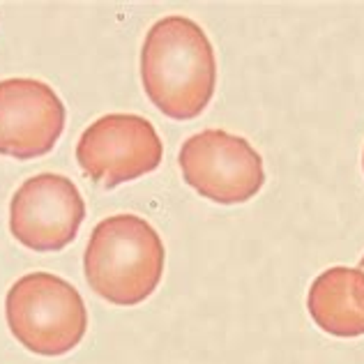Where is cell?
<instances>
[{
  "instance_id": "9c48e42d",
  "label": "cell",
  "mask_w": 364,
  "mask_h": 364,
  "mask_svg": "<svg viewBox=\"0 0 364 364\" xmlns=\"http://www.w3.org/2000/svg\"><path fill=\"white\" fill-rule=\"evenodd\" d=\"M360 270L364 272V256H362V261H360Z\"/></svg>"
},
{
  "instance_id": "ba28073f",
  "label": "cell",
  "mask_w": 364,
  "mask_h": 364,
  "mask_svg": "<svg viewBox=\"0 0 364 364\" xmlns=\"http://www.w3.org/2000/svg\"><path fill=\"white\" fill-rule=\"evenodd\" d=\"M306 309L323 332L341 339L364 334V272L360 267H330L314 279Z\"/></svg>"
},
{
  "instance_id": "277c9868",
  "label": "cell",
  "mask_w": 364,
  "mask_h": 364,
  "mask_svg": "<svg viewBox=\"0 0 364 364\" xmlns=\"http://www.w3.org/2000/svg\"><path fill=\"white\" fill-rule=\"evenodd\" d=\"M178 161L187 185L219 205L247 203L265 185L263 157L247 139L224 129H203L189 136Z\"/></svg>"
},
{
  "instance_id": "5b68a950",
  "label": "cell",
  "mask_w": 364,
  "mask_h": 364,
  "mask_svg": "<svg viewBox=\"0 0 364 364\" xmlns=\"http://www.w3.org/2000/svg\"><path fill=\"white\" fill-rule=\"evenodd\" d=\"M164 146L152 122L136 113H109L85 127L76 143V161L97 185L113 189L152 173Z\"/></svg>"
},
{
  "instance_id": "8992f818",
  "label": "cell",
  "mask_w": 364,
  "mask_h": 364,
  "mask_svg": "<svg viewBox=\"0 0 364 364\" xmlns=\"http://www.w3.org/2000/svg\"><path fill=\"white\" fill-rule=\"evenodd\" d=\"M85 219L79 187L60 173L28 178L9 200V233L31 252H63Z\"/></svg>"
},
{
  "instance_id": "3957f363",
  "label": "cell",
  "mask_w": 364,
  "mask_h": 364,
  "mask_svg": "<svg viewBox=\"0 0 364 364\" xmlns=\"http://www.w3.org/2000/svg\"><path fill=\"white\" fill-rule=\"evenodd\" d=\"M12 337L42 358L74 350L88 332V309L74 286L51 272H31L12 284L5 298Z\"/></svg>"
},
{
  "instance_id": "6da1fadb",
  "label": "cell",
  "mask_w": 364,
  "mask_h": 364,
  "mask_svg": "<svg viewBox=\"0 0 364 364\" xmlns=\"http://www.w3.org/2000/svg\"><path fill=\"white\" fill-rule=\"evenodd\" d=\"M141 83L148 100L171 120H194L217 88V58L205 31L189 16H164L146 35Z\"/></svg>"
},
{
  "instance_id": "7a4b0ae2",
  "label": "cell",
  "mask_w": 364,
  "mask_h": 364,
  "mask_svg": "<svg viewBox=\"0 0 364 364\" xmlns=\"http://www.w3.org/2000/svg\"><path fill=\"white\" fill-rule=\"evenodd\" d=\"M166 249L159 233L136 215H113L92 228L83 254L88 286L116 306L146 302L164 277Z\"/></svg>"
},
{
  "instance_id": "52a82bcc",
  "label": "cell",
  "mask_w": 364,
  "mask_h": 364,
  "mask_svg": "<svg viewBox=\"0 0 364 364\" xmlns=\"http://www.w3.org/2000/svg\"><path fill=\"white\" fill-rule=\"evenodd\" d=\"M65 104L37 79L0 81V155L37 159L55 148L65 129Z\"/></svg>"
},
{
  "instance_id": "30bf717a",
  "label": "cell",
  "mask_w": 364,
  "mask_h": 364,
  "mask_svg": "<svg viewBox=\"0 0 364 364\" xmlns=\"http://www.w3.org/2000/svg\"><path fill=\"white\" fill-rule=\"evenodd\" d=\"M362 168H364V152H362Z\"/></svg>"
}]
</instances>
